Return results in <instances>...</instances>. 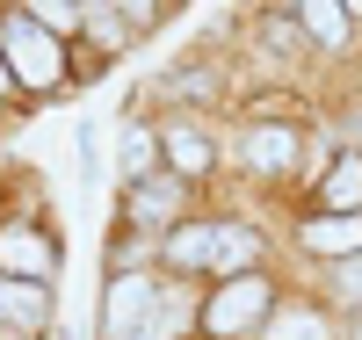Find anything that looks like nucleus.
I'll return each mask as SVG.
<instances>
[{
	"label": "nucleus",
	"mask_w": 362,
	"mask_h": 340,
	"mask_svg": "<svg viewBox=\"0 0 362 340\" xmlns=\"http://www.w3.org/2000/svg\"><path fill=\"white\" fill-rule=\"evenodd\" d=\"M153 304H160V290H153V275H116L109 283V333L116 340H138L145 333V319H153Z\"/></svg>",
	"instance_id": "7ed1b4c3"
},
{
	"label": "nucleus",
	"mask_w": 362,
	"mask_h": 340,
	"mask_svg": "<svg viewBox=\"0 0 362 340\" xmlns=\"http://www.w3.org/2000/svg\"><path fill=\"white\" fill-rule=\"evenodd\" d=\"M0 87H8V66H0Z\"/></svg>",
	"instance_id": "4be33fe9"
},
{
	"label": "nucleus",
	"mask_w": 362,
	"mask_h": 340,
	"mask_svg": "<svg viewBox=\"0 0 362 340\" xmlns=\"http://www.w3.org/2000/svg\"><path fill=\"white\" fill-rule=\"evenodd\" d=\"M341 8H348V15H362V0H341Z\"/></svg>",
	"instance_id": "aec40b11"
},
{
	"label": "nucleus",
	"mask_w": 362,
	"mask_h": 340,
	"mask_svg": "<svg viewBox=\"0 0 362 340\" xmlns=\"http://www.w3.org/2000/svg\"><path fill=\"white\" fill-rule=\"evenodd\" d=\"M131 218H138V225L174 218V181H138V189H131Z\"/></svg>",
	"instance_id": "ddd939ff"
},
{
	"label": "nucleus",
	"mask_w": 362,
	"mask_h": 340,
	"mask_svg": "<svg viewBox=\"0 0 362 340\" xmlns=\"http://www.w3.org/2000/svg\"><path fill=\"white\" fill-rule=\"evenodd\" d=\"M167 254H174V268H218V275H232V268H247L261 254V239L247 225H189V232L167 239Z\"/></svg>",
	"instance_id": "f03ea898"
},
{
	"label": "nucleus",
	"mask_w": 362,
	"mask_h": 340,
	"mask_svg": "<svg viewBox=\"0 0 362 340\" xmlns=\"http://www.w3.org/2000/svg\"><path fill=\"white\" fill-rule=\"evenodd\" d=\"M297 8H305V29L319 44H341L348 37V8H341V0H297Z\"/></svg>",
	"instance_id": "f8f14e48"
},
{
	"label": "nucleus",
	"mask_w": 362,
	"mask_h": 340,
	"mask_svg": "<svg viewBox=\"0 0 362 340\" xmlns=\"http://www.w3.org/2000/svg\"><path fill=\"white\" fill-rule=\"evenodd\" d=\"M153 160H160V138L131 123V131H124V152H116V174H124L131 189H138V181H153Z\"/></svg>",
	"instance_id": "1a4fd4ad"
},
{
	"label": "nucleus",
	"mask_w": 362,
	"mask_h": 340,
	"mask_svg": "<svg viewBox=\"0 0 362 340\" xmlns=\"http://www.w3.org/2000/svg\"><path fill=\"white\" fill-rule=\"evenodd\" d=\"M51 261H58V254H51V239H44V232H29V225L0 232V268H8L15 283H44Z\"/></svg>",
	"instance_id": "39448f33"
},
{
	"label": "nucleus",
	"mask_w": 362,
	"mask_h": 340,
	"mask_svg": "<svg viewBox=\"0 0 362 340\" xmlns=\"http://www.w3.org/2000/svg\"><path fill=\"white\" fill-rule=\"evenodd\" d=\"M80 29H87L102 51H124V44H131V37H124V15H109L102 0H80Z\"/></svg>",
	"instance_id": "9b49d317"
},
{
	"label": "nucleus",
	"mask_w": 362,
	"mask_h": 340,
	"mask_svg": "<svg viewBox=\"0 0 362 340\" xmlns=\"http://www.w3.org/2000/svg\"><path fill=\"white\" fill-rule=\"evenodd\" d=\"M326 203H334L341 218H348V210L362 203V160H341L334 174H326Z\"/></svg>",
	"instance_id": "4468645a"
},
{
	"label": "nucleus",
	"mask_w": 362,
	"mask_h": 340,
	"mask_svg": "<svg viewBox=\"0 0 362 340\" xmlns=\"http://www.w3.org/2000/svg\"><path fill=\"white\" fill-rule=\"evenodd\" d=\"M29 15H37V22H44V29H51V22H58V15H80V0H37V8H29Z\"/></svg>",
	"instance_id": "f3484780"
},
{
	"label": "nucleus",
	"mask_w": 362,
	"mask_h": 340,
	"mask_svg": "<svg viewBox=\"0 0 362 340\" xmlns=\"http://www.w3.org/2000/svg\"><path fill=\"white\" fill-rule=\"evenodd\" d=\"M268 340H326V326H319L312 312H283L276 326H268Z\"/></svg>",
	"instance_id": "dca6fc26"
},
{
	"label": "nucleus",
	"mask_w": 362,
	"mask_h": 340,
	"mask_svg": "<svg viewBox=\"0 0 362 340\" xmlns=\"http://www.w3.org/2000/svg\"><path fill=\"white\" fill-rule=\"evenodd\" d=\"M305 246L312 254H362V210H348V218H312Z\"/></svg>",
	"instance_id": "6e6552de"
},
{
	"label": "nucleus",
	"mask_w": 362,
	"mask_h": 340,
	"mask_svg": "<svg viewBox=\"0 0 362 340\" xmlns=\"http://www.w3.org/2000/svg\"><path fill=\"white\" fill-rule=\"evenodd\" d=\"M160 145H167V160H174L181 174H210V138H203V131H189V123H174V131H167Z\"/></svg>",
	"instance_id": "9d476101"
},
{
	"label": "nucleus",
	"mask_w": 362,
	"mask_h": 340,
	"mask_svg": "<svg viewBox=\"0 0 362 340\" xmlns=\"http://www.w3.org/2000/svg\"><path fill=\"white\" fill-rule=\"evenodd\" d=\"M290 160H297V131H283V123L247 131V167H254V174H283Z\"/></svg>",
	"instance_id": "0eeeda50"
},
{
	"label": "nucleus",
	"mask_w": 362,
	"mask_h": 340,
	"mask_svg": "<svg viewBox=\"0 0 362 340\" xmlns=\"http://www.w3.org/2000/svg\"><path fill=\"white\" fill-rule=\"evenodd\" d=\"M116 8H124L131 22H153V0H116Z\"/></svg>",
	"instance_id": "a211bd4d"
},
{
	"label": "nucleus",
	"mask_w": 362,
	"mask_h": 340,
	"mask_svg": "<svg viewBox=\"0 0 362 340\" xmlns=\"http://www.w3.org/2000/svg\"><path fill=\"white\" fill-rule=\"evenodd\" d=\"M355 138H362V109H355Z\"/></svg>",
	"instance_id": "412c9836"
},
{
	"label": "nucleus",
	"mask_w": 362,
	"mask_h": 340,
	"mask_svg": "<svg viewBox=\"0 0 362 340\" xmlns=\"http://www.w3.org/2000/svg\"><path fill=\"white\" fill-rule=\"evenodd\" d=\"M181 326H189V304H181V297H160V304H153V326H145L138 340H174Z\"/></svg>",
	"instance_id": "2eb2a0df"
},
{
	"label": "nucleus",
	"mask_w": 362,
	"mask_h": 340,
	"mask_svg": "<svg viewBox=\"0 0 362 340\" xmlns=\"http://www.w3.org/2000/svg\"><path fill=\"white\" fill-rule=\"evenodd\" d=\"M261 312H268V283H254V275H239V283H225L218 297H210L203 326H210V333H239V326H254Z\"/></svg>",
	"instance_id": "20e7f679"
},
{
	"label": "nucleus",
	"mask_w": 362,
	"mask_h": 340,
	"mask_svg": "<svg viewBox=\"0 0 362 340\" xmlns=\"http://www.w3.org/2000/svg\"><path fill=\"white\" fill-rule=\"evenodd\" d=\"M44 319H51V297H44V283H15V275H0V326L37 333Z\"/></svg>",
	"instance_id": "423d86ee"
},
{
	"label": "nucleus",
	"mask_w": 362,
	"mask_h": 340,
	"mask_svg": "<svg viewBox=\"0 0 362 340\" xmlns=\"http://www.w3.org/2000/svg\"><path fill=\"white\" fill-rule=\"evenodd\" d=\"M0 58H8V80L37 87V95L66 80V51H58V37L37 15H8V22H0Z\"/></svg>",
	"instance_id": "f257e3e1"
},
{
	"label": "nucleus",
	"mask_w": 362,
	"mask_h": 340,
	"mask_svg": "<svg viewBox=\"0 0 362 340\" xmlns=\"http://www.w3.org/2000/svg\"><path fill=\"white\" fill-rule=\"evenodd\" d=\"M348 297H355V304H362V261H355V268H348Z\"/></svg>",
	"instance_id": "6ab92c4d"
}]
</instances>
